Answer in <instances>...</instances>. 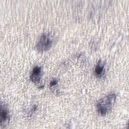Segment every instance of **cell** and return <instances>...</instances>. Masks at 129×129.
<instances>
[{"label": "cell", "mask_w": 129, "mask_h": 129, "mask_svg": "<svg viewBox=\"0 0 129 129\" xmlns=\"http://www.w3.org/2000/svg\"><path fill=\"white\" fill-rule=\"evenodd\" d=\"M105 64L101 60H99L95 68V74L97 77H102L105 73Z\"/></svg>", "instance_id": "obj_5"}, {"label": "cell", "mask_w": 129, "mask_h": 129, "mask_svg": "<svg viewBox=\"0 0 129 129\" xmlns=\"http://www.w3.org/2000/svg\"><path fill=\"white\" fill-rule=\"evenodd\" d=\"M116 97L115 94L110 93L99 100L96 104L98 113L101 115H105L109 113L115 103Z\"/></svg>", "instance_id": "obj_1"}, {"label": "cell", "mask_w": 129, "mask_h": 129, "mask_svg": "<svg viewBox=\"0 0 129 129\" xmlns=\"http://www.w3.org/2000/svg\"><path fill=\"white\" fill-rule=\"evenodd\" d=\"M10 120V114L9 110L6 105L3 103L1 105V126L5 127Z\"/></svg>", "instance_id": "obj_3"}, {"label": "cell", "mask_w": 129, "mask_h": 129, "mask_svg": "<svg viewBox=\"0 0 129 129\" xmlns=\"http://www.w3.org/2000/svg\"><path fill=\"white\" fill-rule=\"evenodd\" d=\"M57 80L56 79H52L50 82V84H49V85H50V87H53L54 86L56 85L57 83Z\"/></svg>", "instance_id": "obj_6"}, {"label": "cell", "mask_w": 129, "mask_h": 129, "mask_svg": "<svg viewBox=\"0 0 129 129\" xmlns=\"http://www.w3.org/2000/svg\"><path fill=\"white\" fill-rule=\"evenodd\" d=\"M52 44V39L51 36L47 33L43 34L39 39L36 48L37 50L41 52H43L49 49Z\"/></svg>", "instance_id": "obj_2"}, {"label": "cell", "mask_w": 129, "mask_h": 129, "mask_svg": "<svg viewBox=\"0 0 129 129\" xmlns=\"http://www.w3.org/2000/svg\"><path fill=\"white\" fill-rule=\"evenodd\" d=\"M42 69L41 67L38 66L35 67L32 70L31 74L30 75V79L32 82L37 84L38 83L42 76Z\"/></svg>", "instance_id": "obj_4"}]
</instances>
